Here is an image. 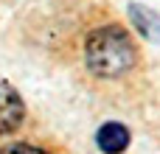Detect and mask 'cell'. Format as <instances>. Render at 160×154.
I'll use <instances>...</instances> for the list:
<instances>
[{"label":"cell","mask_w":160,"mask_h":154,"mask_svg":"<svg viewBox=\"0 0 160 154\" xmlns=\"http://www.w3.org/2000/svg\"><path fill=\"white\" fill-rule=\"evenodd\" d=\"M135 59H138V48L121 25L93 28L84 39V62L90 73L98 79H118L129 73Z\"/></svg>","instance_id":"6da1fadb"},{"label":"cell","mask_w":160,"mask_h":154,"mask_svg":"<svg viewBox=\"0 0 160 154\" xmlns=\"http://www.w3.org/2000/svg\"><path fill=\"white\" fill-rule=\"evenodd\" d=\"M25 118V101L17 87L0 79V135H11Z\"/></svg>","instance_id":"7a4b0ae2"},{"label":"cell","mask_w":160,"mask_h":154,"mask_svg":"<svg viewBox=\"0 0 160 154\" xmlns=\"http://www.w3.org/2000/svg\"><path fill=\"white\" fill-rule=\"evenodd\" d=\"M127 11H129V22H132V28H135L146 42L160 45V14H158V11L149 8V6H143V3H129Z\"/></svg>","instance_id":"3957f363"},{"label":"cell","mask_w":160,"mask_h":154,"mask_svg":"<svg viewBox=\"0 0 160 154\" xmlns=\"http://www.w3.org/2000/svg\"><path fill=\"white\" fill-rule=\"evenodd\" d=\"M129 140H132L129 129L124 123H118V121H107L96 132V143H98V149L104 154H124L127 146H129Z\"/></svg>","instance_id":"277c9868"},{"label":"cell","mask_w":160,"mask_h":154,"mask_svg":"<svg viewBox=\"0 0 160 154\" xmlns=\"http://www.w3.org/2000/svg\"><path fill=\"white\" fill-rule=\"evenodd\" d=\"M0 154H48L39 146H31V143H11L6 149H0Z\"/></svg>","instance_id":"5b68a950"}]
</instances>
